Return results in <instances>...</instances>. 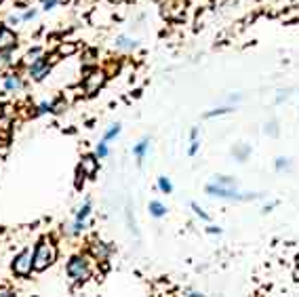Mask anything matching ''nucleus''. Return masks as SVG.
I'll list each match as a JSON object with an SVG mask.
<instances>
[{
    "instance_id": "1",
    "label": "nucleus",
    "mask_w": 299,
    "mask_h": 297,
    "mask_svg": "<svg viewBox=\"0 0 299 297\" xmlns=\"http://www.w3.org/2000/svg\"><path fill=\"white\" fill-rule=\"evenodd\" d=\"M55 257H57V249H55V245H51L49 240H42L34 251V270L49 268V265L55 261Z\"/></svg>"
},
{
    "instance_id": "2",
    "label": "nucleus",
    "mask_w": 299,
    "mask_h": 297,
    "mask_svg": "<svg viewBox=\"0 0 299 297\" xmlns=\"http://www.w3.org/2000/svg\"><path fill=\"white\" fill-rule=\"evenodd\" d=\"M207 192L211 194V196H219V198H234V200H253V198H259L262 194H240V192H236L232 190L230 186H215V184H211L207 186Z\"/></svg>"
},
{
    "instance_id": "3",
    "label": "nucleus",
    "mask_w": 299,
    "mask_h": 297,
    "mask_svg": "<svg viewBox=\"0 0 299 297\" xmlns=\"http://www.w3.org/2000/svg\"><path fill=\"white\" fill-rule=\"evenodd\" d=\"M32 268H34V251L32 249H23L13 263V270L17 272L19 276H28L30 272H32Z\"/></svg>"
},
{
    "instance_id": "4",
    "label": "nucleus",
    "mask_w": 299,
    "mask_h": 297,
    "mask_svg": "<svg viewBox=\"0 0 299 297\" xmlns=\"http://www.w3.org/2000/svg\"><path fill=\"white\" fill-rule=\"evenodd\" d=\"M68 274L72 280H76V283H80V280H86L91 274V270H89V265H86V261L82 260V257H74L72 261H70L68 265Z\"/></svg>"
},
{
    "instance_id": "5",
    "label": "nucleus",
    "mask_w": 299,
    "mask_h": 297,
    "mask_svg": "<svg viewBox=\"0 0 299 297\" xmlns=\"http://www.w3.org/2000/svg\"><path fill=\"white\" fill-rule=\"evenodd\" d=\"M104 80H106V76H104V72H91L89 76L84 78V82H82V87H84V91L89 93V95H93L101 84H104Z\"/></svg>"
},
{
    "instance_id": "6",
    "label": "nucleus",
    "mask_w": 299,
    "mask_h": 297,
    "mask_svg": "<svg viewBox=\"0 0 299 297\" xmlns=\"http://www.w3.org/2000/svg\"><path fill=\"white\" fill-rule=\"evenodd\" d=\"M15 42H17V38L15 34L11 32L9 28H0V51H11Z\"/></svg>"
},
{
    "instance_id": "7",
    "label": "nucleus",
    "mask_w": 299,
    "mask_h": 297,
    "mask_svg": "<svg viewBox=\"0 0 299 297\" xmlns=\"http://www.w3.org/2000/svg\"><path fill=\"white\" fill-rule=\"evenodd\" d=\"M30 72H32V76L36 78V80H40V78H44L46 72H49V64H46L44 59H38L36 64L30 66Z\"/></svg>"
},
{
    "instance_id": "8",
    "label": "nucleus",
    "mask_w": 299,
    "mask_h": 297,
    "mask_svg": "<svg viewBox=\"0 0 299 297\" xmlns=\"http://www.w3.org/2000/svg\"><path fill=\"white\" fill-rule=\"evenodd\" d=\"M4 89L9 93H15V91H21L23 89V82L19 76H6L4 78Z\"/></svg>"
},
{
    "instance_id": "9",
    "label": "nucleus",
    "mask_w": 299,
    "mask_h": 297,
    "mask_svg": "<svg viewBox=\"0 0 299 297\" xmlns=\"http://www.w3.org/2000/svg\"><path fill=\"white\" fill-rule=\"evenodd\" d=\"M80 171L84 175H93L97 171V160L93 158V156H86V158H82V162H80Z\"/></svg>"
},
{
    "instance_id": "10",
    "label": "nucleus",
    "mask_w": 299,
    "mask_h": 297,
    "mask_svg": "<svg viewBox=\"0 0 299 297\" xmlns=\"http://www.w3.org/2000/svg\"><path fill=\"white\" fill-rule=\"evenodd\" d=\"M11 66H13L11 51H0V72H6Z\"/></svg>"
},
{
    "instance_id": "11",
    "label": "nucleus",
    "mask_w": 299,
    "mask_h": 297,
    "mask_svg": "<svg viewBox=\"0 0 299 297\" xmlns=\"http://www.w3.org/2000/svg\"><path fill=\"white\" fill-rule=\"evenodd\" d=\"M150 213H152L154 217H162L164 213H167V209H164L162 202H158V200H152V202H150Z\"/></svg>"
},
{
    "instance_id": "12",
    "label": "nucleus",
    "mask_w": 299,
    "mask_h": 297,
    "mask_svg": "<svg viewBox=\"0 0 299 297\" xmlns=\"http://www.w3.org/2000/svg\"><path fill=\"white\" fill-rule=\"evenodd\" d=\"M116 46H118V49H135L137 40H131V38H127V36H120L116 40Z\"/></svg>"
},
{
    "instance_id": "13",
    "label": "nucleus",
    "mask_w": 299,
    "mask_h": 297,
    "mask_svg": "<svg viewBox=\"0 0 299 297\" xmlns=\"http://www.w3.org/2000/svg\"><path fill=\"white\" fill-rule=\"evenodd\" d=\"M148 148H150V142H148V139H144L141 144H137L135 148H133V154H135L137 158H144V154H146Z\"/></svg>"
},
{
    "instance_id": "14",
    "label": "nucleus",
    "mask_w": 299,
    "mask_h": 297,
    "mask_svg": "<svg viewBox=\"0 0 299 297\" xmlns=\"http://www.w3.org/2000/svg\"><path fill=\"white\" fill-rule=\"evenodd\" d=\"M40 57H42V51H40V49H34V51H30L28 55H26V64L32 66V64H36V61L40 59Z\"/></svg>"
},
{
    "instance_id": "15",
    "label": "nucleus",
    "mask_w": 299,
    "mask_h": 297,
    "mask_svg": "<svg viewBox=\"0 0 299 297\" xmlns=\"http://www.w3.org/2000/svg\"><path fill=\"white\" fill-rule=\"evenodd\" d=\"M89 213H91V202H89V200H86V202H84V205L80 207V211H78V215H76V220H78V222H84V220H86V215H89Z\"/></svg>"
},
{
    "instance_id": "16",
    "label": "nucleus",
    "mask_w": 299,
    "mask_h": 297,
    "mask_svg": "<svg viewBox=\"0 0 299 297\" xmlns=\"http://www.w3.org/2000/svg\"><path fill=\"white\" fill-rule=\"evenodd\" d=\"M158 187H160L164 194H171V190H173V186H171V182H169L167 177H160V179H158Z\"/></svg>"
},
{
    "instance_id": "17",
    "label": "nucleus",
    "mask_w": 299,
    "mask_h": 297,
    "mask_svg": "<svg viewBox=\"0 0 299 297\" xmlns=\"http://www.w3.org/2000/svg\"><path fill=\"white\" fill-rule=\"evenodd\" d=\"M118 133H120V124H112V129H110L108 133H106V142H108V139H112V137H116L118 135Z\"/></svg>"
},
{
    "instance_id": "18",
    "label": "nucleus",
    "mask_w": 299,
    "mask_h": 297,
    "mask_svg": "<svg viewBox=\"0 0 299 297\" xmlns=\"http://www.w3.org/2000/svg\"><path fill=\"white\" fill-rule=\"evenodd\" d=\"M227 112H232V108H219V110H213V112H209V114H207V118H213V116H219V114H227Z\"/></svg>"
},
{
    "instance_id": "19",
    "label": "nucleus",
    "mask_w": 299,
    "mask_h": 297,
    "mask_svg": "<svg viewBox=\"0 0 299 297\" xmlns=\"http://www.w3.org/2000/svg\"><path fill=\"white\" fill-rule=\"evenodd\" d=\"M97 156H99V158H104V156H108V146H106V142L97 146Z\"/></svg>"
},
{
    "instance_id": "20",
    "label": "nucleus",
    "mask_w": 299,
    "mask_h": 297,
    "mask_svg": "<svg viewBox=\"0 0 299 297\" xmlns=\"http://www.w3.org/2000/svg\"><path fill=\"white\" fill-rule=\"evenodd\" d=\"M192 209L196 211V215H200V217H202V220H209V215L204 213V211H202V209H200L198 205H196V202H192Z\"/></svg>"
},
{
    "instance_id": "21",
    "label": "nucleus",
    "mask_w": 299,
    "mask_h": 297,
    "mask_svg": "<svg viewBox=\"0 0 299 297\" xmlns=\"http://www.w3.org/2000/svg\"><path fill=\"white\" fill-rule=\"evenodd\" d=\"M217 184L219 186H234V179H230V177H217Z\"/></svg>"
},
{
    "instance_id": "22",
    "label": "nucleus",
    "mask_w": 299,
    "mask_h": 297,
    "mask_svg": "<svg viewBox=\"0 0 299 297\" xmlns=\"http://www.w3.org/2000/svg\"><path fill=\"white\" fill-rule=\"evenodd\" d=\"M59 53H64V55H70V53H74V44H64V46H61V49H59Z\"/></svg>"
},
{
    "instance_id": "23",
    "label": "nucleus",
    "mask_w": 299,
    "mask_h": 297,
    "mask_svg": "<svg viewBox=\"0 0 299 297\" xmlns=\"http://www.w3.org/2000/svg\"><path fill=\"white\" fill-rule=\"evenodd\" d=\"M57 2H59V0H42V6H44L46 11H49V9H53V6L57 4Z\"/></svg>"
},
{
    "instance_id": "24",
    "label": "nucleus",
    "mask_w": 299,
    "mask_h": 297,
    "mask_svg": "<svg viewBox=\"0 0 299 297\" xmlns=\"http://www.w3.org/2000/svg\"><path fill=\"white\" fill-rule=\"evenodd\" d=\"M289 167V162L285 160V158H278V162H276V169L280 171V169H287Z\"/></svg>"
},
{
    "instance_id": "25",
    "label": "nucleus",
    "mask_w": 299,
    "mask_h": 297,
    "mask_svg": "<svg viewBox=\"0 0 299 297\" xmlns=\"http://www.w3.org/2000/svg\"><path fill=\"white\" fill-rule=\"evenodd\" d=\"M34 17H36V11H34V9H32V11H26V13H23V19H26V21H28V19H34Z\"/></svg>"
},
{
    "instance_id": "26",
    "label": "nucleus",
    "mask_w": 299,
    "mask_h": 297,
    "mask_svg": "<svg viewBox=\"0 0 299 297\" xmlns=\"http://www.w3.org/2000/svg\"><path fill=\"white\" fill-rule=\"evenodd\" d=\"M95 255L106 257V255H108V249H104V247H95Z\"/></svg>"
},
{
    "instance_id": "27",
    "label": "nucleus",
    "mask_w": 299,
    "mask_h": 297,
    "mask_svg": "<svg viewBox=\"0 0 299 297\" xmlns=\"http://www.w3.org/2000/svg\"><path fill=\"white\" fill-rule=\"evenodd\" d=\"M9 23H11V26H17V23H19V17H17V15H11V17H9Z\"/></svg>"
},
{
    "instance_id": "28",
    "label": "nucleus",
    "mask_w": 299,
    "mask_h": 297,
    "mask_svg": "<svg viewBox=\"0 0 299 297\" xmlns=\"http://www.w3.org/2000/svg\"><path fill=\"white\" fill-rule=\"evenodd\" d=\"M0 295H9V289H0Z\"/></svg>"
},
{
    "instance_id": "29",
    "label": "nucleus",
    "mask_w": 299,
    "mask_h": 297,
    "mask_svg": "<svg viewBox=\"0 0 299 297\" xmlns=\"http://www.w3.org/2000/svg\"><path fill=\"white\" fill-rule=\"evenodd\" d=\"M0 2H2V0H0Z\"/></svg>"
}]
</instances>
